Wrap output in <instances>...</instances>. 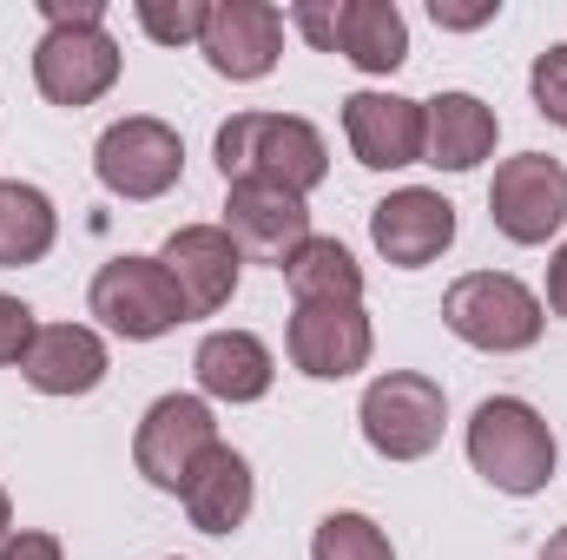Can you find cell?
Masks as SVG:
<instances>
[{
	"mask_svg": "<svg viewBox=\"0 0 567 560\" xmlns=\"http://www.w3.org/2000/svg\"><path fill=\"white\" fill-rule=\"evenodd\" d=\"M33 336H40V323H33V310H27L20 297H0V370H7V363H27V350H33Z\"/></svg>",
	"mask_w": 567,
	"mask_h": 560,
	"instance_id": "27",
	"label": "cell"
},
{
	"mask_svg": "<svg viewBox=\"0 0 567 560\" xmlns=\"http://www.w3.org/2000/svg\"><path fill=\"white\" fill-rule=\"evenodd\" d=\"M310 560H396L390 535L370 521V515H323L317 521V541H310Z\"/></svg>",
	"mask_w": 567,
	"mask_h": 560,
	"instance_id": "23",
	"label": "cell"
},
{
	"mask_svg": "<svg viewBox=\"0 0 567 560\" xmlns=\"http://www.w3.org/2000/svg\"><path fill=\"white\" fill-rule=\"evenodd\" d=\"M192 376L218 403H258V396H271L278 363H271L265 336H251V330H212L198 343V356H192Z\"/></svg>",
	"mask_w": 567,
	"mask_h": 560,
	"instance_id": "19",
	"label": "cell"
},
{
	"mask_svg": "<svg viewBox=\"0 0 567 560\" xmlns=\"http://www.w3.org/2000/svg\"><path fill=\"white\" fill-rule=\"evenodd\" d=\"M60 238V211L40 185H20V178H0V271H20V265H40Z\"/></svg>",
	"mask_w": 567,
	"mask_h": 560,
	"instance_id": "21",
	"label": "cell"
},
{
	"mask_svg": "<svg viewBox=\"0 0 567 560\" xmlns=\"http://www.w3.org/2000/svg\"><path fill=\"white\" fill-rule=\"evenodd\" d=\"M337 13H343V0H297L284 20H290L317 53H337Z\"/></svg>",
	"mask_w": 567,
	"mask_h": 560,
	"instance_id": "26",
	"label": "cell"
},
{
	"mask_svg": "<svg viewBox=\"0 0 567 560\" xmlns=\"http://www.w3.org/2000/svg\"><path fill=\"white\" fill-rule=\"evenodd\" d=\"M488 218L508 245H548L567 225V165L548 152H522V158L495 165Z\"/></svg>",
	"mask_w": 567,
	"mask_h": 560,
	"instance_id": "7",
	"label": "cell"
},
{
	"mask_svg": "<svg viewBox=\"0 0 567 560\" xmlns=\"http://www.w3.org/2000/svg\"><path fill=\"white\" fill-rule=\"evenodd\" d=\"M337 53L357 73H396L410 60V20L396 0H343L337 13Z\"/></svg>",
	"mask_w": 567,
	"mask_h": 560,
	"instance_id": "20",
	"label": "cell"
},
{
	"mask_svg": "<svg viewBox=\"0 0 567 560\" xmlns=\"http://www.w3.org/2000/svg\"><path fill=\"white\" fill-rule=\"evenodd\" d=\"M0 560H66V554H60V541H53V535L20 528V535H7V541H0Z\"/></svg>",
	"mask_w": 567,
	"mask_h": 560,
	"instance_id": "29",
	"label": "cell"
},
{
	"mask_svg": "<svg viewBox=\"0 0 567 560\" xmlns=\"http://www.w3.org/2000/svg\"><path fill=\"white\" fill-rule=\"evenodd\" d=\"M86 303H93V317H100L113 336H126V343H158L165 330L192 323L178 283L165 278L158 258H113V265H100Z\"/></svg>",
	"mask_w": 567,
	"mask_h": 560,
	"instance_id": "5",
	"label": "cell"
},
{
	"mask_svg": "<svg viewBox=\"0 0 567 560\" xmlns=\"http://www.w3.org/2000/svg\"><path fill=\"white\" fill-rule=\"evenodd\" d=\"M93 172H100V185H106L113 198L152 205V198H165V191L178 185L185 145H178V133H172L165 120L133 113V120H113V126L100 133V145H93Z\"/></svg>",
	"mask_w": 567,
	"mask_h": 560,
	"instance_id": "6",
	"label": "cell"
},
{
	"mask_svg": "<svg viewBox=\"0 0 567 560\" xmlns=\"http://www.w3.org/2000/svg\"><path fill=\"white\" fill-rule=\"evenodd\" d=\"M495 113L475 93H435L423 100V165L435 172H475L495 152Z\"/></svg>",
	"mask_w": 567,
	"mask_h": 560,
	"instance_id": "18",
	"label": "cell"
},
{
	"mask_svg": "<svg viewBox=\"0 0 567 560\" xmlns=\"http://www.w3.org/2000/svg\"><path fill=\"white\" fill-rule=\"evenodd\" d=\"M528 93H535L542 120L567 133V40L561 46H548V53H535V66H528Z\"/></svg>",
	"mask_w": 567,
	"mask_h": 560,
	"instance_id": "25",
	"label": "cell"
},
{
	"mask_svg": "<svg viewBox=\"0 0 567 560\" xmlns=\"http://www.w3.org/2000/svg\"><path fill=\"white\" fill-rule=\"evenodd\" d=\"M120 80V46L106 27H47L33 46V86L53 106H93Z\"/></svg>",
	"mask_w": 567,
	"mask_h": 560,
	"instance_id": "9",
	"label": "cell"
},
{
	"mask_svg": "<svg viewBox=\"0 0 567 560\" xmlns=\"http://www.w3.org/2000/svg\"><path fill=\"white\" fill-rule=\"evenodd\" d=\"M429 13H435V27H482V20H495V13H502V0H475V7H455V0H435Z\"/></svg>",
	"mask_w": 567,
	"mask_h": 560,
	"instance_id": "30",
	"label": "cell"
},
{
	"mask_svg": "<svg viewBox=\"0 0 567 560\" xmlns=\"http://www.w3.org/2000/svg\"><path fill=\"white\" fill-rule=\"evenodd\" d=\"M20 376L40 390V396H93L106 383V343L100 330L86 323H40Z\"/></svg>",
	"mask_w": 567,
	"mask_h": 560,
	"instance_id": "16",
	"label": "cell"
},
{
	"mask_svg": "<svg viewBox=\"0 0 567 560\" xmlns=\"http://www.w3.org/2000/svg\"><path fill=\"white\" fill-rule=\"evenodd\" d=\"M158 265H165V278L178 283L185 317H218L231 303V290H238V271H245V258L225 238V225H178L165 238Z\"/></svg>",
	"mask_w": 567,
	"mask_h": 560,
	"instance_id": "13",
	"label": "cell"
},
{
	"mask_svg": "<svg viewBox=\"0 0 567 560\" xmlns=\"http://www.w3.org/2000/svg\"><path fill=\"white\" fill-rule=\"evenodd\" d=\"M284 343H290V363H297L303 376L343 383V376H357V370L370 363L377 330H370L363 303H297Z\"/></svg>",
	"mask_w": 567,
	"mask_h": 560,
	"instance_id": "10",
	"label": "cell"
},
{
	"mask_svg": "<svg viewBox=\"0 0 567 560\" xmlns=\"http://www.w3.org/2000/svg\"><path fill=\"white\" fill-rule=\"evenodd\" d=\"M284 283H290L297 303H363V265L337 238L297 245V258L284 265Z\"/></svg>",
	"mask_w": 567,
	"mask_h": 560,
	"instance_id": "22",
	"label": "cell"
},
{
	"mask_svg": "<svg viewBox=\"0 0 567 560\" xmlns=\"http://www.w3.org/2000/svg\"><path fill=\"white\" fill-rule=\"evenodd\" d=\"M178 501H185V515H192L198 535H238V528L251 521V501H258V488H251V462H245L238 448L218 442V448L192 468V481L178 488Z\"/></svg>",
	"mask_w": 567,
	"mask_h": 560,
	"instance_id": "17",
	"label": "cell"
},
{
	"mask_svg": "<svg viewBox=\"0 0 567 560\" xmlns=\"http://www.w3.org/2000/svg\"><path fill=\"white\" fill-rule=\"evenodd\" d=\"M47 27H106V7L100 0H40Z\"/></svg>",
	"mask_w": 567,
	"mask_h": 560,
	"instance_id": "28",
	"label": "cell"
},
{
	"mask_svg": "<svg viewBox=\"0 0 567 560\" xmlns=\"http://www.w3.org/2000/svg\"><path fill=\"white\" fill-rule=\"evenodd\" d=\"M548 310L567 317V245L555 251V265H548Z\"/></svg>",
	"mask_w": 567,
	"mask_h": 560,
	"instance_id": "31",
	"label": "cell"
},
{
	"mask_svg": "<svg viewBox=\"0 0 567 560\" xmlns=\"http://www.w3.org/2000/svg\"><path fill=\"white\" fill-rule=\"evenodd\" d=\"M133 13H140V27L158 46H192V40H205L212 0H140Z\"/></svg>",
	"mask_w": 567,
	"mask_h": 560,
	"instance_id": "24",
	"label": "cell"
},
{
	"mask_svg": "<svg viewBox=\"0 0 567 560\" xmlns=\"http://www.w3.org/2000/svg\"><path fill=\"white\" fill-rule=\"evenodd\" d=\"M7 528H13V501H7V488H0V541H7Z\"/></svg>",
	"mask_w": 567,
	"mask_h": 560,
	"instance_id": "33",
	"label": "cell"
},
{
	"mask_svg": "<svg viewBox=\"0 0 567 560\" xmlns=\"http://www.w3.org/2000/svg\"><path fill=\"white\" fill-rule=\"evenodd\" d=\"M198 46H205V60H212L218 80L251 86V80H265L278 66L284 13L265 7V0H212V20H205V40Z\"/></svg>",
	"mask_w": 567,
	"mask_h": 560,
	"instance_id": "12",
	"label": "cell"
},
{
	"mask_svg": "<svg viewBox=\"0 0 567 560\" xmlns=\"http://www.w3.org/2000/svg\"><path fill=\"white\" fill-rule=\"evenodd\" d=\"M218 172H225V185L317 191L330 178V145L297 113H238L218 126Z\"/></svg>",
	"mask_w": 567,
	"mask_h": 560,
	"instance_id": "1",
	"label": "cell"
},
{
	"mask_svg": "<svg viewBox=\"0 0 567 560\" xmlns=\"http://www.w3.org/2000/svg\"><path fill=\"white\" fill-rule=\"evenodd\" d=\"M212 448H218V422L205 409V396H158V403L145 409L140 435H133L140 475L152 488H165V495H178V488L192 481V468H198Z\"/></svg>",
	"mask_w": 567,
	"mask_h": 560,
	"instance_id": "8",
	"label": "cell"
},
{
	"mask_svg": "<svg viewBox=\"0 0 567 560\" xmlns=\"http://www.w3.org/2000/svg\"><path fill=\"white\" fill-rule=\"evenodd\" d=\"M542 560H567V528L555 535V541H548V548H542Z\"/></svg>",
	"mask_w": 567,
	"mask_h": 560,
	"instance_id": "32",
	"label": "cell"
},
{
	"mask_svg": "<svg viewBox=\"0 0 567 560\" xmlns=\"http://www.w3.org/2000/svg\"><path fill=\"white\" fill-rule=\"evenodd\" d=\"M468 462H475V475L488 481V488H502V495H542L548 481H555V462H561V448H555V428L542 422L535 403H522V396H488L475 422H468Z\"/></svg>",
	"mask_w": 567,
	"mask_h": 560,
	"instance_id": "2",
	"label": "cell"
},
{
	"mask_svg": "<svg viewBox=\"0 0 567 560\" xmlns=\"http://www.w3.org/2000/svg\"><path fill=\"white\" fill-rule=\"evenodd\" d=\"M343 139L357 152V165H370V172L423 165V100H403V93H350L343 100Z\"/></svg>",
	"mask_w": 567,
	"mask_h": 560,
	"instance_id": "15",
	"label": "cell"
},
{
	"mask_svg": "<svg viewBox=\"0 0 567 560\" xmlns=\"http://www.w3.org/2000/svg\"><path fill=\"white\" fill-rule=\"evenodd\" d=\"M363 442L383 455V462H423L429 448L442 442V422H449V396L435 376H416V370H390L363 390Z\"/></svg>",
	"mask_w": 567,
	"mask_h": 560,
	"instance_id": "4",
	"label": "cell"
},
{
	"mask_svg": "<svg viewBox=\"0 0 567 560\" xmlns=\"http://www.w3.org/2000/svg\"><path fill=\"white\" fill-rule=\"evenodd\" d=\"M442 323L468 343V350H488V356H515V350H535L542 343V297L508 271H468L442 290Z\"/></svg>",
	"mask_w": 567,
	"mask_h": 560,
	"instance_id": "3",
	"label": "cell"
},
{
	"mask_svg": "<svg viewBox=\"0 0 567 560\" xmlns=\"http://www.w3.org/2000/svg\"><path fill=\"white\" fill-rule=\"evenodd\" d=\"M370 245H377L396 271H423V265H435V258L455 245V205H449L442 191L403 185V191H390V198L370 211Z\"/></svg>",
	"mask_w": 567,
	"mask_h": 560,
	"instance_id": "14",
	"label": "cell"
},
{
	"mask_svg": "<svg viewBox=\"0 0 567 560\" xmlns=\"http://www.w3.org/2000/svg\"><path fill=\"white\" fill-rule=\"evenodd\" d=\"M225 238L238 245V258L284 271L297 258V245H310V205H303V191H284V185H231Z\"/></svg>",
	"mask_w": 567,
	"mask_h": 560,
	"instance_id": "11",
	"label": "cell"
}]
</instances>
